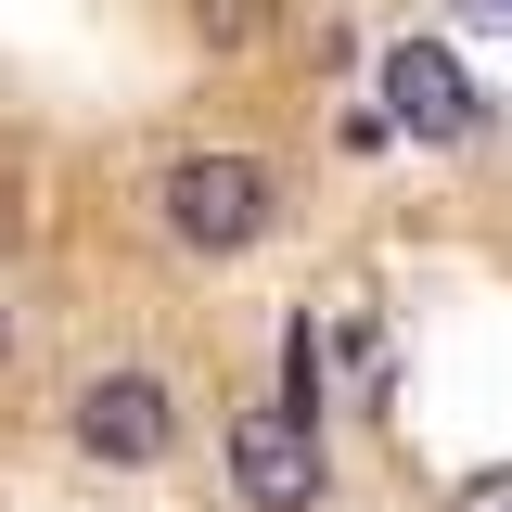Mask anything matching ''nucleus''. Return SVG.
<instances>
[{"instance_id": "1", "label": "nucleus", "mask_w": 512, "mask_h": 512, "mask_svg": "<svg viewBox=\"0 0 512 512\" xmlns=\"http://www.w3.org/2000/svg\"><path fill=\"white\" fill-rule=\"evenodd\" d=\"M154 205H167V244L180 256H244L269 231V180H256L244 154H180Z\"/></svg>"}, {"instance_id": "2", "label": "nucleus", "mask_w": 512, "mask_h": 512, "mask_svg": "<svg viewBox=\"0 0 512 512\" xmlns=\"http://www.w3.org/2000/svg\"><path fill=\"white\" fill-rule=\"evenodd\" d=\"M231 487L256 512H308L320 500V423H295V410H231Z\"/></svg>"}, {"instance_id": "3", "label": "nucleus", "mask_w": 512, "mask_h": 512, "mask_svg": "<svg viewBox=\"0 0 512 512\" xmlns=\"http://www.w3.org/2000/svg\"><path fill=\"white\" fill-rule=\"evenodd\" d=\"M167 436H180V410H167V384H154V372H103L90 397H77V448L116 461V474L167 461Z\"/></svg>"}, {"instance_id": "4", "label": "nucleus", "mask_w": 512, "mask_h": 512, "mask_svg": "<svg viewBox=\"0 0 512 512\" xmlns=\"http://www.w3.org/2000/svg\"><path fill=\"white\" fill-rule=\"evenodd\" d=\"M384 116L410 128V141H461V128H474V77H461L436 39H397V52H384Z\"/></svg>"}, {"instance_id": "5", "label": "nucleus", "mask_w": 512, "mask_h": 512, "mask_svg": "<svg viewBox=\"0 0 512 512\" xmlns=\"http://www.w3.org/2000/svg\"><path fill=\"white\" fill-rule=\"evenodd\" d=\"M205 39H218V52H244V39H269V0H205Z\"/></svg>"}, {"instance_id": "6", "label": "nucleus", "mask_w": 512, "mask_h": 512, "mask_svg": "<svg viewBox=\"0 0 512 512\" xmlns=\"http://www.w3.org/2000/svg\"><path fill=\"white\" fill-rule=\"evenodd\" d=\"M448 512H512V474H461V487H448Z\"/></svg>"}, {"instance_id": "7", "label": "nucleus", "mask_w": 512, "mask_h": 512, "mask_svg": "<svg viewBox=\"0 0 512 512\" xmlns=\"http://www.w3.org/2000/svg\"><path fill=\"white\" fill-rule=\"evenodd\" d=\"M448 13H461V26H512V0H448Z\"/></svg>"}]
</instances>
